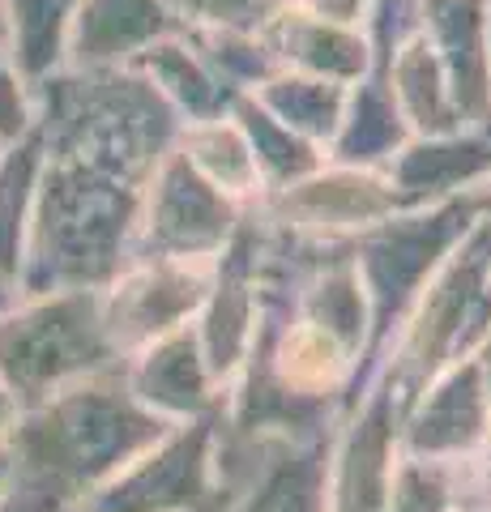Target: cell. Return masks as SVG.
<instances>
[{
  "label": "cell",
  "instance_id": "1",
  "mask_svg": "<svg viewBox=\"0 0 491 512\" xmlns=\"http://www.w3.org/2000/svg\"><path fill=\"white\" fill-rule=\"evenodd\" d=\"M146 188L77 158L43 154L18 286L26 299L99 291L133 265V235Z\"/></svg>",
  "mask_w": 491,
  "mask_h": 512
},
{
  "label": "cell",
  "instance_id": "2",
  "mask_svg": "<svg viewBox=\"0 0 491 512\" xmlns=\"http://www.w3.org/2000/svg\"><path fill=\"white\" fill-rule=\"evenodd\" d=\"M35 128L43 154L146 188L184 120L137 69H60L35 86Z\"/></svg>",
  "mask_w": 491,
  "mask_h": 512
},
{
  "label": "cell",
  "instance_id": "3",
  "mask_svg": "<svg viewBox=\"0 0 491 512\" xmlns=\"http://www.w3.org/2000/svg\"><path fill=\"white\" fill-rule=\"evenodd\" d=\"M112 359L99 291L35 295L0 312V384L18 402H47Z\"/></svg>",
  "mask_w": 491,
  "mask_h": 512
},
{
  "label": "cell",
  "instance_id": "4",
  "mask_svg": "<svg viewBox=\"0 0 491 512\" xmlns=\"http://www.w3.org/2000/svg\"><path fill=\"white\" fill-rule=\"evenodd\" d=\"M240 227L235 201L223 197L176 146L150 175L133 235L137 261H218Z\"/></svg>",
  "mask_w": 491,
  "mask_h": 512
},
{
  "label": "cell",
  "instance_id": "5",
  "mask_svg": "<svg viewBox=\"0 0 491 512\" xmlns=\"http://www.w3.org/2000/svg\"><path fill=\"white\" fill-rule=\"evenodd\" d=\"M210 295L205 261H137L112 282L103 299V329L120 355L129 346H150L180 329V320Z\"/></svg>",
  "mask_w": 491,
  "mask_h": 512
},
{
  "label": "cell",
  "instance_id": "6",
  "mask_svg": "<svg viewBox=\"0 0 491 512\" xmlns=\"http://www.w3.org/2000/svg\"><path fill=\"white\" fill-rule=\"evenodd\" d=\"M398 201L380 171L338 167V171H316L282 192L265 197L269 222L282 231L304 235V239H338L346 231H368L376 222L393 218Z\"/></svg>",
  "mask_w": 491,
  "mask_h": 512
},
{
  "label": "cell",
  "instance_id": "7",
  "mask_svg": "<svg viewBox=\"0 0 491 512\" xmlns=\"http://www.w3.org/2000/svg\"><path fill=\"white\" fill-rule=\"evenodd\" d=\"M423 35L445 69L462 124L491 120V39L487 0H423Z\"/></svg>",
  "mask_w": 491,
  "mask_h": 512
},
{
  "label": "cell",
  "instance_id": "8",
  "mask_svg": "<svg viewBox=\"0 0 491 512\" xmlns=\"http://www.w3.org/2000/svg\"><path fill=\"white\" fill-rule=\"evenodd\" d=\"M398 210H427L491 180V133H453L406 141L385 163Z\"/></svg>",
  "mask_w": 491,
  "mask_h": 512
},
{
  "label": "cell",
  "instance_id": "9",
  "mask_svg": "<svg viewBox=\"0 0 491 512\" xmlns=\"http://www.w3.org/2000/svg\"><path fill=\"white\" fill-rule=\"evenodd\" d=\"M167 35H180V22L163 0H82L69 26L65 69H129Z\"/></svg>",
  "mask_w": 491,
  "mask_h": 512
},
{
  "label": "cell",
  "instance_id": "10",
  "mask_svg": "<svg viewBox=\"0 0 491 512\" xmlns=\"http://www.w3.org/2000/svg\"><path fill=\"white\" fill-rule=\"evenodd\" d=\"M265 47L278 56L287 73L321 77V82H359L372 69V47L355 26H338L308 13L304 5H287L265 22Z\"/></svg>",
  "mask_w": 491,
  "mask_h": 512
},
{
  "label": "cell",
  "instance_id": "11",
  "mask_svg": "<svg viewBox=\"0 0 491 512\" xmlns=\"http://www.w3.org/2000/svg\"><path fill=\"white\" fill-rule=\"evenodd\" d=\"M129 69H137L146 82L163 94V99L176 107V116L188 120V124H205V120H223V111L240 99L235 90H227L218 77L210 73V64H205L193 43L180 35H167L150 43L146 52H141Z\"/></svg>",
  "mask_w": 491,
  "mask_h": 512
},
{
  "label": "cell",
  "instance_id": "12",
  "mask_svg": "<svg viewBox=\"0 0 491 512\" xmlns=\"http://www.w3.org/2000/svg\"><path fill=\"white\" fill-rule=\"evenodd\" d=\"M385 82L389 94L398 103L406 128H415L419 137H453L462 133V116L449 99V82H445V69L432 52V43L419 30L415 39H406L398 52L389 56L385 69Z\"/></svg>",
  "mask_w": 491,
  "mask_h": 512
},
{
  "label": "cell",
  "instance_id": "13",
  "mask_svg": "<svg viewBox=\"0 0 491 512\" xmlns=\"http://www.w3.org/2000/svg\"><path fill=\"white\" fill-rule=\"evenodd\" d=\"M133 397L146 410L167 414H197L210 402V367L193 333L176 329L146 346V355L133 367Z\"/></svg>",
  "mask_w": 491,
  "mask_h": 512
},
{
  "label": "cell",
  "instance_id": "14",
  "mask_svg": "<svg viewBox=\"0 0 491 512\" xmlns=\"http://www.w3.org/2000/svg\"><path fill=\"white\" fill-rule=\"evenodd\" d=\"M205 440L210 427L197 423L193 431L176 436L167 448H158L154 457H146L129 483L116 487V512H158V508H176V504H197L205 491Z\"/></svg>",
  "mask_w": 491,
  "mask_h": 512
},
{
  "label": "cell",
  "instance_id": "15",
  "mask_svg": "<svg viewBox=\"0 0 491 512\" xmlns=\"http://www.w3.org/2000/svg\"><path fill=\"white\" fill-rule=\"evenodd\" d=\"M487 423V389L483 372L474 363L453 367L445 384L427 397L415 427H410V448L419 457H440V453H462L474 440H483Z\"/></svg>",
  "mask_w": 491,
  "mask_h": 512
},
{
  "label": "cell",
  "instance_id": "16",
  "mask_svg": "<svg viewBox=\"0 0 491 512\" xmlns=\"http://www.w3.org/2000/svg\"><path fill=\"white\" fill-rule=\"evenodd\" d=\"M406 141H410V128L402 120L398 103H393L385 73H376L372 82H363L355 94H346V116L334 137L338 167L372 171L376 163H389Z\"/></svg>",
  "mask_w": 491,
  "mask_h": 512
},
{
  "label": "cell",
  "instance_id": "17",
  "mask_svg": "<svg viewBox=\"0 0 491 512\" xmlns=\"http://www.w3.org/2000/svg\"><path fill=\"white\" fill-rule=\"evenodd\" d=\"M77 5L82 0H0L9 22V60L30 90L65 69V43Z\"/></svg>",
  "mask_w": 491,
  "mask_h": 512
},
{
  "label": "cell",
  "instance_id": "18",
  "mask_svg": "<svg viewBox=\"0 0 491 512\" xmlns=\"http://www.w3.org/2000/svg\"><path fill=\"white\" fill-rule=\"evenodd\" d=\"M231 120L240 124V133L252 150V163H257V175H261V192H282L325 167V154L316 150L312 141L295 137L287 124H278L252 94H240V99L231 103Z\"/></svg>",
  "mask_w": 491,
  "mask_h": 512
},
{
  "label": "cell",
  "instance_id": "19",
  "mask_svg": "<svg viewBox=\"0 0 491 512\" xmlns=\"http://www.w3.org/2000/svg\"><path fill=\"white\" fill-rule=\"evenodd\" d=\"M252 99L278 124H287L295 137L312 141L316 150H321L325 141L334 146L338 124L346 116V86L321 82V77H304V73H287V69L278 77H269L261 90H252Z\"/></svg>",
  "mask_w": 491,
  "mask_h": 512
},
{
  "label": "cell",
  "instance_id": "20",
  "mask_svg": "<svg viewBox=\"0 0 491 512\" xmlns=\"http://www.w3.org/2000/svg\"><path fill=\"white\" fill-rule=\"evenodd\" d=\"M39 171H43L39 128H30L18 146L0 150V278L13 286H18V274H22V244L30 227Z\"/></svg>",
  "mask_w": 491,
  "mask_h": 512
},
{
  "label": "cell",
  "instance_id": "21",
  "mask_svg": "<svg viewBox=\"0 0 491 512\" xmlns=\"http://www.w3.org/2000/svg\"><path fill=\"white\" fill-rule=\"evenodd\" d=\"M176 146L223 197H231V201L261 197L257 163H252V150L235 120L223 116V120H205V124H184Z\"/></svg>",
  "mask_w": 491,
  "mask_h": 512
},
{
  "label": "cell",
  "instance_id": "22",
  "mask_svg": "<svg viewBox=\"0 0 491 512\" xmlns=\"http://www.w3.org/2000/svg\"><path fill=\"white\" fill-rule=\"evenodd\" d=\"M180 30H235V35H261L265 22L295 0H163Z\"/></svg>",
  "mask_w": 491,
  "mask_h": 512
},
{
  "label": "cell",
  "instance_id": "23",
  "mask_svg": "<svg viewBox=\"0 0 491 512\" xmlns=\"http://www.w3.org/2000/svg\"><path fill=\"white\" fill-rule=\"evenodd\" d=\"M35 128V90L22 82L9 56H0V150L18 146Z\"/></svg>",
  "mask_w": 491,
  "mask_h": 512
},
{
  "label": "cell",
  "instance_id": "24",
  "mask_svg": "<svg viewBox=\"0 0 491 512\" xmlns=\"http://www.w3.org/2000/svg\"><path fill=\"white\" fill-rule=\"evenodd\" d=\"M445 504V483L440 474L427 466H406L402 478H398V508L393 512H440Z\"/></svg>",
  "mask_w": 491,
  "mask_h": 512
},
{
  "label": "cell",
  "instance_id": "25",
  "mask_svg": "<svg viewBox=\"0 0 491 512\" xmlns=\"http://www.w3.org/2000/svg\"><path fill=\"white\" fill-rule=\"evenodd\" d=\"M363 5L368 0H308V13H316V18L325 22H338V26H355L363 18Z\"/></svg>",
  "mask_w": 491,
  "mask_h": 512
},
{
  "label": "cell",
  "instance_id": "26",
  "mask_svg": "<svg viewBox=\"0 0 491 512\" xmlns=\"http://www.w3.org/2000/svg\"><path fill=\"white\" fill-rule=\"evenodd\" d=\"M9 414H13V397L5 393V384H0V427H5Z\"/></svg>",
  "mask_w": 491,
  "mask_h": 512
},
{
  "label": "cell",
  "instance_id": "27",
  "mask_svg": "<svg viewBox=\"0 0 491 512\" xmlns=\"http://www.w3.org/2000/svg\"><path fill=\"white\" fill-rule=\"evenodd\" d=\"M0 56H9V22H5V9H0Z\"/></svg>",
  "mask_w": 491,
  "mask_h": 512
},
{
  "label": "cell",
  "instance_id": "28",
  "mask_svg": "<svg viewBox=\"0 0 491 512\" xmlns=\"http://www.w3.org/2000/svg\"><path fill=\"white\" fill-rule=\"evenodd\" d=\"M483 218H487V227H491V197H487V214Z\"/></svg>",
  "mask_w": 491,
  "mask_h": 512
},
{
  "label": "cell",
  "instance_id": "29",
  "mask_svg": "<svg viewBox=\"0 0 491 512\" xmlns=\"http://www.w3.org/2000/svg\"><path fill=\"white\" fill-rule=\"evenodd\" d=\"M487 372H491V350H487Z\"/></svg>",
  "mask_w": 491,
  "mask_h": 512
}]
</instances>
